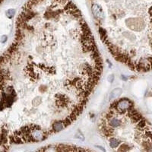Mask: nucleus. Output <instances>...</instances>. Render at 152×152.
Instances as JSON below:
<instances>
[{"mask_svg": "<svg viewBox=\"0 0 152 152\" xmlns=\"http://www.w3.org/2000/svg\"><path fill=\"white\" fill-rule=\"evenodd\" d=\"M15 39L0 60V125L6 144L42 142L81 115L103 63L71 0H28Z\"/></svg>", "mask_w": 152, "mask_h": 152, "instance_id": "nucleus-1", "label": "nucleus"}, {"mask_svg": "<svg viewBox=\"0 0 152 152\" xmlns=\"http://www.w3.org/2000/svg\"><path fill=\"white\" fill-rule=\"evenodd\" d=\"M15 11L14 9H9L6 12V15L8 18H12L14 15V12Z\"/></svg>", "mask_w": 152, "mask_h": 152, "instance_id": "nucleus-2", "label": "nucleus"}, {"mask_svg": "<svg viewBox=\"0 0 152 152\" xmlns=\"http://www.w3.org/2000/svg\"><path fill=\"white\" fill-rule=\"evenodd\" d=\"M7 39V37L6 36H2V42H5Z\"/></svg>", "mask_w": 152, "mask_h": 152, "instance_id": "nucleus-3", "label": "nucleus"}]
</instances>
